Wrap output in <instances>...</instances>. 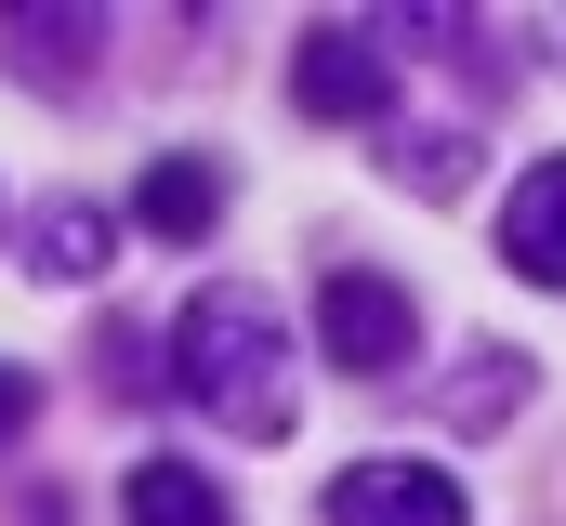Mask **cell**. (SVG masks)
Listing matches in <instances>:
<instances>
[{"label": "cell", "instance_id": "277c9868", "mask_svg": "<svg viewBox=\"0 0 566 526\" xmlns=\"http://www.w3.org/2000/svg\"><path fill=\"white\" fill-rule=\"evenodd\" d=\"M329 526H474L448 461H343L329 474Z\"/></svg>", "mask_w": 566, "mask_h": 526}, {"label": "cell", "instance_id": "7a4b0ae2", "mask_svg": "<svg viewBox=\"0 0 566 526\" xmlns=\"http://www.w3.org/2000/svg\"><path fill=\"white\" fill-rule=\"evenodd\" d=\"M316 343H329V369L396 382V369L422 356V303H409L396 276H369V263H329V276H316Z\"/></svg>", "mask_w": 566, "mask_h": 526}, {"label": "cell", "instance_id": "8992f818", "mask_svg": "<svg viewBox=\"0 0 566 526\" xmlns=\"http://www.w3.org/2000/svg\"><path fill=\"white\" fill-rule=\"evenodd\" d=\"M0 27H13V66L53 80V93H80L93 53H106V13H0Z\"/></svg>", "mask_w": 566, "mask_h": 526}, {"label": "cell", "instance_id": "9c48e42d", "mask_svg": "<svg viewBox=\"0 0 566 526\" xmlns=\"http://www.w3.org/2000/svg\"><path fill=\"white\" fill-rule=\"evenodd\" d=\"M133 211H145V238H211V211H224V171H211V158H158Z\"/></svg>", "mask_w": 566, "mask_h": 526}, {"label": "cell", "instance_id": "52a82bcc", "mask_svg": "<svg viewBox=\"0 0 566 526\" xmlns=\"http://www.w3.org/2000/svg\"><path fill=\"white\" fill-rule=\"evenodd\" d=\"M106 251H119V224H106L93 198H53V211L27 224V263H40V276H66V290H80V276H106Z\"/></svg>", "mask_w": 566, "mask_h": 526}, {"label": "cell", "instance_id": "4fadbf2b", "mask_svg": "<svg viewBox=\"0 0 566 526\" xmlns=\"http://www.w3.org/2000/svg\"><path fill=\"white\" fill-rule=\"evenodd\" d=\"M27 421H40V382H27V369H0V448H13Z\"/></svg>", "mask_w": 566, "mask_h": 526}, {"label": "cell", "instance_id": "5b68a950", "mask_svg": "<svg viewBox=\"0 0 566 526\" xmlns=\"http://www.w3.org/2000/svg\"><path fill=\"white\" fill-rule=\"evenodd\" d=\"M501 263L527 290H566V158H541L514 198H501Z\"/></svg>", "mask_w": 566, "mask_h": 526}, {"label": "cell", "instance_id": "8fae6325", "mask_svg": "<svg viewBox=\"0 0 566 526\" xmlns=\"http://www.w3.org/2000/svg\"><path fill=\"white\" fill-rule=\"evenodd\" d=\"M461 171H474L461 132H409V145H396V185H422V198H461Z\"/></svg>", "mask_w": 566, "mask_h": 526}, {"label": "cell", "instance_id": "ba28073f", "mask_svg": "<svg viewBox=\"0 0 566 526\" xmlns=\"http://www.w3.org/2000/svg\"><path fill=\"white\" fill-rule=\"evenodd\" d=\"M133 526H238V501L198 461H133Z\"/></svg>", "mask_w": 566, "mask_h": 526}, {"label": "cell", "instance_id": "7c38bea8", "mask_svg": "<svg viewBox=\"0 0 566 526\" xmlns=\"http://www.w3.org/2000/svg\"><path fill=\"white\" fill-rule=\"evenodd\" d=\"M93 356H106V394H145V382H158V343H145L133 316H119V329H106Z\"/></svg>", "mask_w": 566, "mask_h": 526}, {"label": "cell", "instance_id": "30bf717a", "mask_svg": "<svg viewBox=\"0 0 566 526\" xmlns=\"http://www.w3.org/2000/svg\"><path fill=\"white\" fill-rule=\"evenodd\" d=\"M514 394H527V356H514V343H474V369L448 382V421H461V434H488Z\"/></svg>", "mask_w": 566, "mask_h": 526}, {"label": "cell", "instance_id": "6da1fadb", "mask_svg": "<svg viewBox=\"0 0 566 526\" xmlns=\"http://www.w3.org/2000/svg\"><path fill=\"white\" fill-rule=\"evenodd\" d=\"M171 394H185V408H211V421H224V434H251V448H277V434H290L303 382H290L277 303H264L251 276H211V290L171 316Z\"/></svg>", "mask_w": 566, "mask_h": 526}, {"label": "cell", "instance_id": "3957f363", "mask_svg": "<svg viewBox=\"0 0 566 526\" xmlns=\"http://www.w3.org/2000/svg\"><path fill=\"white\" fill-rule=\"evenodd\" d=\"M290 106L303 119H382L396 106V66H382V27H303V53H290Z\"/></svg>", "mask_w": 566, "mask_h": 526}]
</instances>
